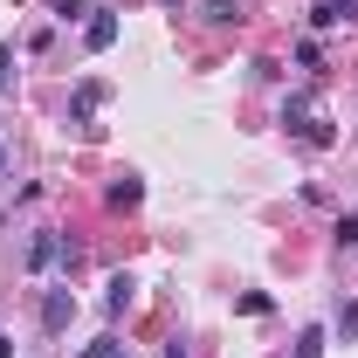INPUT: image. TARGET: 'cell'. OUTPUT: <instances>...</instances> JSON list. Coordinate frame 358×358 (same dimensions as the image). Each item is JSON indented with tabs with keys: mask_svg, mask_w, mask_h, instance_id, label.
Wrapping results in <instances>:
<instances>
[{
	"mask_svg": "<svg viewBox=\"0 0 358 358\" xmlns=\"http://www.w3.org/2000/svg\"><path fill=\"white\" fill-rule=\"evenodd\" d=\"M28 268H35V275H48V268H76L69 234H35V241H28Z\"/></svg>",
	"mask_w": 358,
	"mask_h": 358,
	"instance_id": "cell-1",
	"label": "cell"
},
{
	"mask_svg": "<svg viewBox=\"0 0 358 358\" xmlns=\"http://www.w3.org/2000/svg\"><path fill=\"white\" fill-rule=\"evenodd\" d=\"M69 317H76V296H69V289H48L42 296V331H62Z\"/></svg>",
	"mask_w": 358,
	"mask_h": 358,
	"instance_id": "cell-2",
	"label": "cell"
},
{
	"mask_svg": "<svg viewBox=\"0 0 358 358\" xmlns=\"http://www.w3.org/2000/svg\"><path fill=\"white\" fill-rule=\"evenodd\" d=\"M103 103V83H83L76 96H69V124H90V110Z\"/></svg>",
	"mask_w": 358,
	"mask_h": 358,
	"instance_id": "cell-3",
	"label": "cell"
},
{
	"mask_svg": "<svg viewBox=\"0 0 358 358\" xmlns=\"http://www.w3.org/2000/svg\"><path fill=\"white\" fill-rule=\"evenodd\" d=\"M352 14H358V0H317L310 21H317V28H338V21H352Z\"/></svg>",
	"mask_w": 358,
	"mask_h": 358,
	"instance_id": "cell-4",
	"label": "cell"
},
{
	"mask_svg": "<svg viewBox=\"0 0 358 358\" xmlns=\"http://www.w3.org/2000/svg\"><path fill=\"white\" fill-rule=\"evenodd\" d=\"M124 303H131V275H110V282H103V310L117 317Z\"/></svg>",
	"mask_w": 358,
	"mask_h": 358,
	"instance_id": "cell-5",
	"label": "cell"
},
{
	"mask_svg": "<svg viewBox=\"0 0 358 358\" xmlns=\"http://www.w3.org/2000/svg\"><path fill=\"white\" fill-rule=\"evenodd\" d=\"M282 124H289L296 138L310 131V124H317V117H310V96H296V103H282Z\"/></svg>",
	"mask_w": 358,
	"mask_h": 358,
	"instance_id": "cell-6",
	"label": "cell"
},
{
	"mask_svg": "<svg viewBox=\"0 0 358 358\" xmlns=\"http://www.w3.org/2000/svg\"><path fill=\"white\" fill-rule=\"evenodd\" d=\"M103 200H110V207H138V200H145V186H138V179L124 173L117 186H110V193H103Z\"/></svg>",
	"mask_w": 358,
	"mask_h": 358,
	"instance_id": "cell-7",
	"label": "cell"
},
{
	"mask_svg": "<svg viewBox=\"0 0 358 358\" xmlns=\"http://www.w3.org/2000/svg\"><path fill=\"white\" fill-rule=\"evenodd\" d=\"M117 42V21H110V14H96V21H90V48H110Z\"/></svg>",
	"mask_w": 358,
	"mask_h": 358,
	"instance_id": "cell-8",
	"label": "cell"
},
{
	"mask_svg": "<svg viewBox=\"0 0 358 358\" xmlns=\"http://www.w3.org/2000/svg\"><path fill=\"white\" fill-rule=\"evenodd\" d=\"M234 310H241V317H268V296H262V289H248V296H241Z\"/></svg>",
	"mask_w": 358,
	"mask_h": 358,
	"instance_id": "cell-9",
	"label": "cell"
},
{
	"mask_svg": "<svg viewBox=\"0 0 358 358\" xmlns=\"http://www.w3.org/2000/svg\"><path fill=\"white\" fill-rule=\"evenodd\" d=\"M7 90H14V48L0 42V96H7Z\"/></svg>",
	"mask_w": 358,
	"mask_h": 358,
	"instance_id": "cell-10",
	"label": "cell"
},
{
	"mask_svg": "<svg viewBox=\"0 0 358 358\" xmlns=\"http://www.w3.org/2000/svg\"><path fill=\"white\" fill-rule=\"evenodd\" d=\"M324 352V331H303V338H296V358H317Z\"/></svg>",
	"mask_w": 358,
	"mask_h": 358,
	"instance_id": "cell-11",
	"label": "cell"
},
{
	"mask_svg": "<svg viewBox=\"0 0 358 358\" xmlns=\"http://www.w3.org/2000/svg\"><path fill=\"white\" fill-rule=\"evenodd\" d=\"M338 241H345V248H358V214H338Z\"/></svg>",
	"mask_w": 358,
	"mask_h": 358,
	"instance_id": "cell-12",
	"label": "cell"
},
{
	"mask_svg": "<svg viewBox=\"0 0 358 358\" xmlns=\"http://www.w3.org/2000/svg\"><path fill=\"white\" fill-rule=\"evenodd\" d=\"M338 331H345V338L358 331V303H345V310H338Z\"/></svg>",
	"mask_w": 358,
	"mask_h": 358,
	"instance_id": "cell-13",
	"label": "cell"
},
{
	"mask_svg": "<svg viewBox=\"0 0 358 358\" xmlns=\"http://www.w3.org/2000/svg\"><path fill=\"white\" fill-rule=\"evenodd\" d=\"M0 358H14V345H7V338H0Z\"/></svg>",
	"mask_w": 358,
	"mask_h": 358,
	"instance_id": "cell-14",
	"label": "cell"
},
{
	"mask_svg": "<svg viewBox=\"0 0 358 358\" xmlns=\"http://www.w3.org/2000/svg\"><path fill=\"white\" fill-rule=\"evenodd\" d=\"M0 179H7V152H0Z\"/></svg>",
	"mask_w": 358,
	"mask_h": 358,
	"instance_id": "cell-15",
	"label": "cell"
},
{
	"mask_svg": "<svg viewBox=\"0 0 358 358\" xmlns=\"http://www.w3.org/2000/svg\"><path fill=\"white\" fill-rule=\"evenodd\" d=\"M110 358H117V352H110Z\"/></svg>",
	"mask_w": 358,
	"mask_h": 358,
	"instance_id": "cell-16",
	"label": "cell"
}]
</instances>
